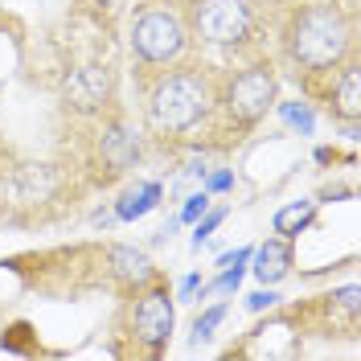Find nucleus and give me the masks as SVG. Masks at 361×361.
<instances>
[{"instance_id": "obj_17", "label": "nucleus", "mask_w": 361, "mask_h": 361, "mask_svg": "<svg viewBox=\"0 0 361 361\" xmlns=\"http://www.w3.org/2000/svg\"><path fill=\"white\" fill-rule=\"evenodd\" d=\"M222 218H226V209H209L202 222H197V230H193V247H202L205 238H209V234L218 230V222H222Z\"/></svg>"}, {"instance_id": "obj_13", "label": "nucleus", "mask_w": 361, "mask_h": 361, "mask_svg": "<svg viewBox=\"0 0 361 361\" xmlns=\"http://www.w3.org/2000/svg\"><path fill=\"white\" fill-rule=\"evenodd\" d=\"M312 218H316V202L300 197V202L283 205V209L275 214V234L292 243V238H300V230H308V226H312Z\"/></svg>"}, {"instance_id": "obj_19", "label": "nucleus", "mask_w": 361, "mask_h": 361, "mask_svg": "<svg viewBox=\"0 0 361 361\" xmlns=\"http://www.w3.org/2000/svg\"><path fill=\"white\" fill-rule=\"evenodd\" d=\"M271 304H279V295L271 292L267 283H263V292L247 295V308H250V312H263V308H271Z\"/></svg>"}, {"instance_id": "obj_3", "label": "nucleus", "mask_w": 361, "mask_h": 361, "mask_svg": "<svg viewBox=\"0 0 361 361\" xmlns=\"http://www.w3.org/2000/svg\"><path fill=\"white\" fill-rule=\"evenodd\" d=\"M189 21L177 8L152 4L132 21V58L140 66H173L189 49Z\"/></svg>"}, {"instance_id": "obj_7", "label": "nucleus", "mask_w": 361, "mask_h": 361, "mask_svg": "<svg viewBox=\"0 0 361 361\" xmlns=\"http://www.w3.org/2000/svg\"><path fill=\"white\" fill-rule=\"evenodd\" d=\"M111 90H115V78L107 66H74L66 74V82H62V94H66V103L74 107L78 115H99L107 103H111Z\"/></svg>"}, {"instance_id": "obj_2", "label": "nucleus", "mask_w": 361, "mask_h": 361, "mask_svg": "<svg viewBox=\"0 0 361 361\" xmlns=\"http://www.w3.org/2000/svg\"><path fill=\"white\" fill-rule=\"evenodd\" d=\"M214 103H218V94H214V82L205 70H164L148 90V123L160 135H185L209 119Z\"/></svg>"}, {"instance_id": "obj_10", "label": "nucleus", "mask_w": 361, "mask_h": 361, "mask_svg": "<svg viewBox=\"0 0 361 361\" xmlns=\"http://www.w3.org/2000/svg\"><path fill=\"white\" fill-rule=\"evenodd\" d=\"M107 267L119 283H128V288H148L152 279H157V267H152V259L144 255V250L135 247H107Z\"/></svg>"}, {"instance_id": "obj_9", "label": "nucleus", "mask_w": 361, "mask_h": 361, "mask_svg": "<svg viewBox=\"0 0 361 361\" xmlns=\"http://www.w3.org/2000/svg\"><path fill=\"white\" fill-rule=\"evenodd\" d=\"M250 263H255V279L259 283H267V288H275V283H283L288 275H292V243L288 238H267L263 247L250 250Z\"/></svg>"}, {"instance_id": "obj_12", "label": "nucleus", "mask_w": 361, "mask_h": 361, "mask_svg": "<svg viewBox=\"0 0 361 361\" xmlns=\"http://www.w3.org/2000/svg\"><path fill=\"white\" fill-rule=\"evenodd\" d=\"M157 202H160V185H157V180H140L135 189H128V193L119 197L115 214H119L123 222H135V218H144Z\"/></svg>"}, {"instance_id": "obj_4", "label": "nucleus", "mask_w": 361, "mask_h": 361, "mask_svg": "<svg viewBox=\"0 0 361 361\" xmlns=\"http://www.w3.org/2000/svg\"><path fill=\"white\" fill-rule=\"evenodd\" d=\"M250 25H255L250 0H193L189 8V33L218 49L243 45L250 37Z\"/></svg>"}, {"instance_id": "obj_6", "label": "nucleus", "mask_w": 361, "mask_h": 361, "mask_svg": "<svg viewBox=\"0 0 361 361\" xmlns=\"http://www.w3.org/2000/svg\"><path fill=\"white\" fill-rule=\"evenodd\" d=\"M173 324H177L173 292L152 279L148 288H140V295H135V304H132V337H135V345H144L152 357H160V353L169 349Z\"/></svg>"}, {"instance_id": "obj_16", "label": "nucleus", "mask_w": 361, "mask_h": 361, "mask_svg": "<svg viewBox=\"0 0 361 361\" xmlns=\"http://www.w3.org/2000/svg\"><path fill=\"white\" fill-rule=\"evenodd\" d=\"M279 115L292 128H300L304 135H312V111H308V103H279Z\"/></svg>"}, {"instance_id": "obj_20", "label": "nucleus", "mask_w": 361, "mask_h": 361, "mask_svg": "<svg viewBox=\"0 0 361 361\" xmlns=\"http://www.w3.org/2000/svg\"><path fill=\"white\" fill-rule=\"evenodd\" d=\"M197 288H202V275H185V279H180V288H177V295H180V300H193Z\"/></svg>"}, {"instance_id": "obj_1", "label": "nucleus", "mask_w": 361, "mask_h": 361, "mask_svg": "<svg viewBox=\"0 0 361 361\" xmlns=\"http://www.w3.org/2000/svg\"><path fill=\"white\" fill-rule=\"evenodd\" d=\"M283 45L300 70H308V74L333 70L353 49V21L341 4H308L288 21Z\"/></svg>"}, {"instance_id": "obj_18", "label": "nucleus", "mask_w": 361, "mask_h": 361, "mask_svg": "<svg viewBox=\"0 0 361 361\" xmlns=\"http://www.w3.org/2000/svg\"><path fill=\"white\" fill-rule=\"evenodd\" d=\"M205 209H209V197H205V189H202V193H193V197L185 202V209H180V222H197Z\"/></svg>"}, {"instance_id": "obj_5", "label": "nucleus", "mask_w": 361, "mask_h": 361, "mask_svg": "<svg viewBox=\"0 0 361 361\" xmlns=\"http://www.w3.org/2000/svg\"><path fill=\"white\" fill-rule=\"evenodd\" d=\"M275 99H279V82H275V70L271 66L238 70V74L222 87V94H218L222 111L230 115L238 128H255V123L275 107Z\"/></svg>"}, {"instance_id": "obj_8", "label": "nucleus", "mask_w": 361, "mask_h": 361, "mask_svg": "<svg viewBox=\"0 0 361 361\" xmlns=\"http://www.w3.org/2000/svg\"><path fill=\"white\" fill-rule=\"evenodd\" d=\"M99 152H103V164L111 173H128L135 160H140V140L132 135V128L123 119H111L103 128V140H99Z\"/></svg>"}, {"instance_id": "obj_14", "label": "nucleus", "mask_w": 361, "mask_h": 361, "mask_svg": "<svg viewBox=\"0 0 361 361\" xmlns=\"http://www.w3.org/2000/svg\"><path fill=\"white\" fill-rule=\"evenodd\" d=\"M222 320H226V308H222V304H214L205 316H197V320H193V345H202V341L214 337V329H218Z\"/></svg>"}, {"instance_id": "obj_15", "label": "nucleus", "mask_w": 361, "mask_h": 361, "mask_svg": "<svg viewBox=\"0 0 361 361\" xmlns=\"http://www.w3.org/2000/svg\"><path fill=\"white\" fill-rule=\"evenodd\" d=\"M243 267H247V263H238V267H222V275H218L209 288H202V292H209V295H230V292H238V283H243Z\"/></svg>"}, {"instance_id": "obj_21", "label": "nucleus", "mask_w": 361, "mask_h": 361, "mask_svg": "<svg viewBox=\"0 0 361 361\" xmlns=\"http://www.w3.org/2000/svg\"><path fill=\"white\" fill-rule=\"evenodd\" d=\"M209 189H230V173H214L209 177Z\"/></svg>"}, {"instance_id": "obj_11", "label": "nucleus", "mask_w": 361, "mask_h": 361, "mask_svg": "<svg viewBox=\"0 0 361 361\" xmlns=\"http://www.w3.org/2000/svg\"><path fill=\"white\" fill-rule=\"evenodd\" d=\"M333 115L345 119V123H357L361 119V74L353 62L341 70V82L333 87Z\"/></svg>"}]
</instances>
